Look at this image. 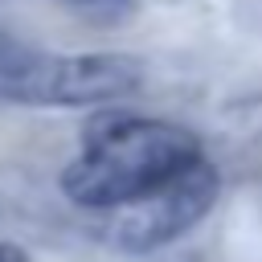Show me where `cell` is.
Instances as JSON below:
<instances>
[{"label":"cell","mask_w":262,"mask_h":262,"mask_svg":"<svg viewBox=\"0 0 262 262\" xmlns=\"http://www.w3.org/2000/svg\"><path fill=\"white\" fill-rule=\"evenodd\" d=\"M70 4H115V0H70Z\"/></svg>","instance_id":"obj_6"},{"label":"cell","mask_w":262,"mask_h":262,"mask_svg":"<svg viewBox=\"0 0 262 262\" xmlns=\"http://www.w3.org/2000/svg\"><path fill=\"white\" fill-rule=\"evenodd\" d=\"M217 196H221V172L209 160H196L188 172L147 192L143 201L106 213L102 237L123 254H156L180 242L192 225H201L213 213Z\"/></svg>","instance_id":"obj_3"},{"label":"cell","mask_w":262,"mask_h":262,"mask_svg":"<svg viewBox=\"0 0 262 262\" xmlns=\"http://www.w3.org/2000/svg\"><path fill=\"white\" fill-rule=\"evenodd\" d=\"M143 86V61L131 53H45L8 82L0 102L16 106H98L131 98Z\"/></svg>","instance_id":"obj_2"},{"label":"cell","mask_w":262,"mask_h":262,"mask_svg":"<svg viewBox=\"0 0 262 262\" xmlns=\"http://www.w3.org/2000/svg\"><path fill=\"white\" fill-rule=\"evenodd\" d=\"M33 53H37V45H25L20 37H12V33L0 25V94H4L8 82L33 61Z\"/></svg>","instance_id":"obj_4"},{"label":"cell","mask_w":262,"mask_h":262,"mask_svg":"<svg viewBox=\"0 0 262 262\" xmlns=\"http://www.w3.org/2000/svg\"><path fill=\"white\" fill-rule=\"evenodd\" d=\"M0 262H29V254L16 242H0Z\"/></svg>","instance_id":"obj_5"},{"label":"cell","mask_w":262,"mask_h":262,"mask_svg":"<svg viewBox=\"0 0 262 262\" xmlns=\"http://www.w3.org/2000/svg\"><path fill=\"white\" fill-rule=\"evenodd\" d=\"M196 160H205V147L188 127L111 111L86 123L82 147L61 172V192L78 209L115 213L164 188Z\"/></svg>","instance_id":"obj_1"}]
</instances>
